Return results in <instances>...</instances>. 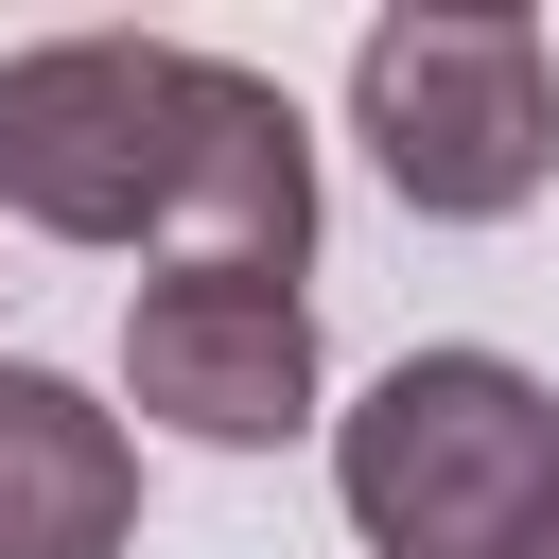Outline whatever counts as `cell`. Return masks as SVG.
I'll list each match as a JSON object with an SVG mask.
<instances>
[{"mask_svg":"<svg viewBox=\"0 0 559 559\" xmlns=\"http://www.w3.org/2000/svg\"><path fill=\"white\" fill-rule=\"evenodd\" d=\"M349 140L437 227L542 210V175H559V52H542V17H507V0H402V17H367Z\"/></svg>","mask_w":559,"mask_h":559,"instance_id":"cell-3","label":"cell"},{"mask_svg":"<svg viewBox=\"0 0 559 559\" xmlns=\"http://www.w3.org/2000/svg\"><path fill=\"white\" fill-rule=\"evenodd\" d=\"M210 105H227V52H157V35L0 52V210L52 245H157L175 262Z\"/></svg>","mask_w":559,"mask_h":559,"instance_id":"cell-2","label":"cell"},{"mask_svg":"<svg viewBox=\"0 0 559 559\" xmlns=\"http://www.w3.org/2000/svg\"><path fill=\"white\" fill-rule=\"evenodd\" d=\"M524 559H559V524H542V542H524Z\"/></svg>","mask_w":559,"mask_h":559,"instance_id":"cell-6","label":"cell"},{"mask_svg":"<svg viewBox=\"0 0 559 559\" xmlns=\"http://www.w3.org/2000/svg\"><path fill=\"white\" fill-rule=\"evenodd\" d=\"M140 524V437L52 384V367H0V559H122Z\"/></svg>","mask_w":559,"mask_h":559,"instance_id":"cell-5","label":"cell"},{"mask_svg":"<svg viewBox=\"0 0 559 559\" xmlns=\"http://www.w3.org/2000/svg\"><path fill=\"white\" fill-rule=\"evenodd\" d=\"M122 402L210 437V454H280L314 419V297L297 280H210V262H157L122 297Z\"/></svg>","mask_w":559,"mask_h":559,"instance_id":"cell-4","label":"cell"},{"mask_svg":"<svg viewBox=\"0 0 559 559\" xmlns=\"http://www.w3.org/2000/svg\"><path fill=\"white\" fill-rule=\"evenodd\" d=\"M332 489L367 559H524L559 524V384L507 349H402L332 419Z\"/></svg>","mask_w":559,"mask_h":559,"instance_id":"cell-1","label":"cell"}]
</instances>
